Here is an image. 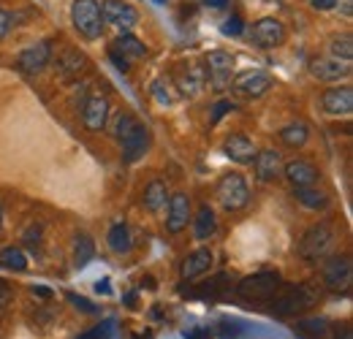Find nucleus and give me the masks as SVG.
Wrapping results in <instances>:
<instances>
[{
    "label": "nucleus",
    "instance_id": "obj_42",
    "mask_svg": "<svg viewBox=\"0 0 353 339\" xmlns=\"http://www.w3.org/2000/svg\"><path fill=\"white\" fill-rule=\"evenodd\" d=\"M8 28H11V14L0 8V39H6V33H8Z\"/></svg>",
    "mask_w": 353,
    "mask_h": 339
},
{
    "label": "nucleus",
    "instance_id": "obj_34",
    "mask_svg": "<svg viewBox=\"0 0 353 339\" xmlns=\"http://www.w3.org/2000/svg\"><path fill=\"white\" fill-rule=\"evenodd\" d=\"M136 125H139V120H136L133 114H128V112H125V114H120V117H117V123H114V138H117V141H120V138H125Z\"/></svg>",
    "mask_w": 353,
    "mask_h": 339
},
{
    "label": "nucleus",
    "instance_id": "obj_50",
    "mask_svg": "<svg viewBox=\"0 0 353 339\" xmlns=\"http://www.w3.org/2000/svg\"><path fill=\"white\" fill-rule=\"evenodd\" d=\"M0 228H3V207H0Z\"/></svg>",
    "mask_w": 353,
    "mask_h": 339
},
{
    "label": "nucleus",
    "instance_id": "obj_11",
    "mask_svg": "<svg viewBox=\"0 0 353 339\" xmlns=\"http://www.w3.org/2000/svg\"><path fill=\"white\" fill-rule=\"evenodd\" d=\"M321 106L326 114L348 117L353 112V87H332L321 95Z\"/></svg>",
    "mask_w": 353,
    "mask_h": 339
},
{
    "label": "nucleus",
    "instance_id": "obj_7",
    "mask_svg": "<svg viewBox=\"0 0 353 339\" xmlns=\"http://www.w3.org/2000/svg\"><path fill=\"white\" fill-rule=\"evenodd\" d=\"M101 17H103V22H109V25L125 30V33L139 25V11L125 0H103L101 3Z\"/></svg>",
    "mask_w": 353,
    "mask_h": 339
},
{
    "label": "nucleus",
    "instance_id": "obj_22",
    "mask_svg": "<svg viewBox=\"0 0 353 339\" xmlns=\"http://www.w3.org/2000/svg\"><path fill=\"white\" fill-rule=\"evenodd\" d=\"M166 196H169V190H166V182H161V179H152V182L144 187V196H141V201H144V207H147L150 212H158V209H163V207H166Z\"/></svg>",
    "mask_w": 353,
    "mask_h": 339
},
{
    "label": "nucleus",
    "instance_id": "obj_41",
    "mask_svg": "<svg viewBox=\"0 0 353 339\" xmlns=\"http://www.w3.org/2000/svg\"><path fill=\"white\" fill-rule=\"evenodd\" d=\"M310 6H312L315 11H332V8L340 6V0H310Z\"/></svg>",
    "mask_w": 353,
    "mask_h": 339
},
{
    "label": "nucleus",
    "instance_id": "obj_19",
    "mask_svg": "<svg viewBox=\"0 0 353 339\" xmlns=\"http://www.w3.org/2000/svg\"><path fill=\"white\" fill-rule=\"evenodd\" d=\"M253 163H256V176H259L261 182H274V179L283 174V158H280V152H274V150H261V152H256Z\"/></svg>",
    "mask_w": 353,
    "mask_h": 339
},
{
    "label": "nucleus",
    "instance_id": "obj_25",
    "mask_svg": "<svg viewBox=\"0 0 353 339\" xmlns=\"http://www.w3.org/2000/svg\"><path fill=\"white\" fill-rule=\"evenodd\" d=\"M280 138H283V144L285 147H305L310 138V127L305 123H288V125L280 130Z\"/></svg>",
    "mask_w": 353,
    "mask_h": 339
},
{
    "label": "nucleus",
    "instance_id": "obj_20",
    "mask_svg": "<svg viewBox=\"0 0 353 339\" xmlns=\"http://www.w3.org/2000/svg\"><path fill=\"white\" fill-rule=\"evenodd\" d=\"M212 260H215V255L210 247H199L196 253H190L185 260H182V269H179V274H182V280H193V277H201L204 271H210V266H212Z\"/></svg>",
    "mask_w": 353,
    "mask_h": 339
},
{
    "label": "nucleus",
    "instance_id": "obj_8",
    "mask_svg": "<svg viewBox=\"0 0 353 339\" xmlns=\"http://www.w3.org/2000/svg\"><path fill=\"white\" fill-rule=\"evenodd\" d=\"M351 260L345 255H337V258H329L323 263V285L329 291H345L351 285Z\"/></svg>",
    "mask_w": 353,
    "mask_h": 339
},
{
    "label": "nucleus",
    "instance_id": "obj_33",
    "mask_svg": "<svg viewBox=\"0 0 353 339\" xmlns=\"http://www.w3.org/2000/svg\"><path fill=\"white\" fill-rule=\"evenodd\" d=\"M225 288V274H218L215 280H210V282H204L201 288H196V291H190V296H204V298H215L221 296V291Z\"/></svg>",
    "mask_w": 353,
    "mask_h": 339
},
{
    "label": "nucleus",
    "instance_id": "obj_37",
    "mask_svg": "<svg viewBox=\"0 0 353 339\" xmlns=\"http://www.w3.org/2000/svg\"><path fill=\"white\" fill-rule=\"evenodd\" d=\"M22 239H25V245H28V247H33V250H36V247L41 245V225H30V228L25 231V236H22Z\"/></svg>",
    "mask_w": 353,
    "mask_h": 339
},
{
    "label": "nucleus",
    "instance_id": "obj_2",
    "mask_svg": "<svg viewBox=\"0 0 353 339\" xmlns=\"http://www.w3.org/2000/svg\"><path fill=\"white\" fill-rule=\"evenodd\" d=\"M332 247H334V231L326 223H318V225L307 228L299 239V255L305 260H321L329 255Z\"/></svg>",
    "mask_w": 353,
    "mask_h": 339
},
{
    "label": "nucleus",
    "instance_id": "obj_35",
    "mask_svg": "<svg viewBox=\"0 0 353 339\" xmlns=\"http://www.w3.org/2000/svg\"><path fill=\"white\" fill-rule=\"evenodd\" d=\"M112 337V320L109 323H103V326H95V329H90L85 334H79L77 339H109Z\"/></svg>",
    "mask_w": 353,
    "mask_h": 339
},
{
    "label": "nucleus",
    "instance_id": "obj_38",
    "mask_svg": "<svg viewBox=\"0 0 353 339\" xmlns=\"http://www.w3.org/2000/svg\"><path fill=\"white\" fill-rule=\"evenodd\" d=\"M242 28H245V25H242V19H239V17H231V19H225L223 33H225V36H239V33H242Z\"/></svg>",
    "mask_w": 353,
    "mask_h": 339
},
{
    "label": "nucleus",
    "instance_id": "obj_1",
    "mask_svg": "<svg viewBox=\"0 0 353 339\" xmlns=\"http://www.w3.org/2000/svg\"><path fill=\"white\" fill-rule=\"evenodd\" d=\"M71 22H74L77 33L88 41L101 39V33H103V17H101V6L95 0H74Z\"/></svg>",
    "mask_w": 353,
    "mask_h": 339
},
{
    "label": "nucleus",
    "instance_id": "obj_17",
    "mask_svg": "<svg viewBox=\"0 0 353 339\" xmlns=\"http://www.w3.org/2000/svg\"><path fill=\"white\" fill-rule=\"evenodd\" d=\"M85 71H88V57H85L79 49H65V52L57 57V74H60L63 82H74V79H79Z\"/></svg>",
    "mask_w": 353,
    "mask_h": 339
},
{
    "label": "nucleus",
    "instance_id": "obj_49",
    "mask_svg": "<svg viewBox=\"0 0 353 339\" xmlns=\"http://www.w3.org/2000/svg\"><path fill=\"white\" fill-rule=\"evenodd\" d=\"M351 8H353V0H343V11L351 14Z\"/></svg>",
    "mask_w": 353,
    "mask_h": 339
},
{
    "label": "nucleus",
    "instance_id": "obj_36",
    "mask_svg": "<svg viewBox=\"0 0 353 339\" xmlns=\"http://www.w3.org/2000/svg\"><path fill=\"white\" fill-rule=\"evenodd\" d=\"M68 301H71V304H74V307H77V309H82V312H88V315H95V312H98V307H95V304H90L88 298L85 296H77V294H68Z\"/></svg>",
    "mask_w": 353,
    "mask_h": 339
},
{
    "label": "nucleus",
    "instance_id": "obj_10",
    "mask_svg": "<svg viewBox=\"0 0 353 339\" xmlns=\"http://www.w3.org/2000/svg\"><path fill=\"white\" fill-rule=\"evenodd\" d=\"M49 60H52V41H39L28 46V49H22L17 63L25 74H41L49 65Z\"/></svg>",
    "mask_w": 353,
    "mask_h": 339
},
{
    "label": "nucleus",
    "instance_id": "obj_30",
    "mask_svg": "<svg viewBox=\"0 0 353 339\" xmlns=\"http://www.w3.org/2000/svg\"><path fill=\"white\" fill-rule=\"evenodd\" d=\"M0 266H6L8 271H25L28 258L19 247H6V250H0Z\"/></svg>",
    "mask_w": 353,
    "mask_h": 339
},
{
    "label": "nucleus",
    "instance_id": "obj_3",
    "mask_svg": "<svg viewBox=\"0 0 353 339\" xmlns=\"http://www.w3.org/2000/svg\"><path fill=\"white\" fill-rule=\"evenodd\" d=\"M280 285H283V280L277 271H259V274L245 277L236 285V294L242 298H250V301H269L280 291Z\"/></svg>",
    "mask_w": 353,
    "mask_h": 339
},
{
    "label": "nucleus",
    "instance_id": "obj_9",
    "mask_svg": "<svg viewBox=\"0 0 353 339\" xmlns=\"http://www.w3.org/2000/svg\"><path fill=\"white\" fill-rule=\"evenodd\" d=\"M253 41L259 43L261 49H277L280 43L285 41V28L280 19L274 17H264L253 25Z\"/></svg>",
    "mask_w": 353,
    "mask_h": 339
},
{
    "label": "nucleus",
    "instance_id": "obj_21",
    "mask_svg": "<svg viewBox=\"0 0 353 339\" xmlns=\"http://www.w3.org/2000/svg\"><path fill=\"white\" fill-rule=\"evenodd\" d=\"M283 174L294 187H310L318 182V169L310 161H291L283 166Z\"/></svg>",
    "mask_w": 353,
    "mask_h": 339
},
{
    "label": "nucleus",
    "instance_id": "obj_39",
    "mask_svg": "<svg viewBox=\"0 0 353 339\" xmlns=\"http://www.w3.org/2000/svg\"><path fill=\"white\" fill-rule=\"evenodd\" d=\"M109 57H112V63H114V68H117V71H123V74H125V71L131 68V65H128V57H123V54H120V52H117L114 46H112Z\"/></svg>",
    "mask_w": 353,
    "mask_h": 339
},
{
    "label": "nucleus",
    "instance_id": "obj_29",
    "mask_svg": "<svg viewBox=\"0 0 353 339\" xmlns=\"http://www.w3.org/2000/svg\"><path fill=\"white\" fill-rule=\"evenodd\" d=\"M114 49L123 54V57H144L147 54V46L139 41L131 33H123L117 41H114Z\"/></svg>",
    "mask_w": 353,
    "mask_h": 339
},
{
    "label": "nucleus",
    "instance_id": "obj_44",
    "mask_svg": "<svg viewBox=\"0 0 353 339\" xmlns=\"http://www.w3.org/2000/svg\"><path fill=\"white\" fill-rule=\"evenodd\" d=\"M33 296L52 298V291H49V288H44V285H33Z\"/></svg>",
    "mask_w": 353,
    "mask_h": 339
},
{
    "label": "nucleus",
    "instance_id": "obj_51",
    "mask_svg": "<svg viewBox=\"0 0 353 339\" xmlns=\"http://www.w3.org/2000/svg\"><path fill=\"white\" fill-rule=\"evenodd\" d=\"M136 339H152V337H150V334H144V337H136Z\"/></svg>",
    "mask_w": 353,
    "mask_h": 339
},
{
    "label": "nucleus",
    "instance_id": "obj_26",
    "mask_svg": "<svg viewBox=\"0 0 353 339\" xmlns=\"http://www.w3.org/2000/svg\"><path fill=\"white\" fill-rule=\"evenodd\" d=\"M296 201L302 207H307V209H326L329 207V196L315 190L312 185L310 187H296Z\"/></svg>",
    "mask_w": 353,
    "mask_h": 339
},
{
    "label": "nucleus",
    "instance_id": "obj_31",
    "mask_svg": "<svg viewBox=\"0 0 353 339\" xmlns=\"http://www.w3.org/2000/svg\"><path fill=\"white\" fill-rule=\"evenodd\" d=\"M299 334L307 339H323L329 334V323L323 318H315V320H302L299 323Z\"/></svg>",
    "mask_w": 353,
    "mask_h": 339
},
{
    "label": "nucleus",
    "instance_id": "obj_28",
    "mask_svg": "<svg viewBox=\"0 0 353 339\" xmlns=\"http://www.w3.org/2000/svg\"><path fill=\"white\" fill-rule=\"evenodd\" d=\"M92 255H95L92 239H90L88 234H79L77 242H74V263H77V269H85L90 260H92Z\"/></svg>",
    "mask_w": 353,
    "mask_h": 339
},
{
    "label": "nucleus",
    "instance_id": "obj_12",
    "mask_svg": "<svg viewBox=\"0 0 353 339\" xmlns=\"http://www.w3.org/2000/svg\"><path fill=\"white\" fill-rule=\"evenodd\" d=\"M269 87H272V76L264 71H245L234 79V90L242 92L245 98H261L269 92Z\"/></svg>",
    "mask_w": 353,
    "mask_h": 339
},
{
    "label": "nucleus",
    "instance_id": "obj_4",
    "mask_svg": "<svg viewBox=\"0 0 353 339\" xmlns=\"http://www.w3.org/2000/svg\"><path fill=\"white\" fill-rule=\"evenodd\" d=\"M315 301H318V291H315L312 285H305V282H302V285L288 288L280 298H274V312H277L280 318H291V315H299V312L310 309Z\"/></svg>",
    "mask_w": 353,
    "mask_h": 339
},
{
    "label": "nucleus",
    "instance_id": "obj_13",
    "mask_svg": "<svg viewBox=\"0 0 353 339\" xmlns=\"http://www.w3.org/2000/svg\"><path fill=\"white\" fill-rule=\"evenodd\" d=\"M310 74L321 82H340L345 76H351V65L337 60V57H323V60H312L310 63Z\"/></svg>",
    "mask_w": 353,
    "mask_h": 339
},
{
    "label": "nucleus",
    "instance_id": "obj_32",
    "mask_svg": "<svg viewBox=\"0 0 353 339\" xmlns=\"http://www.w3.org/2000/svg\"><path fill=\"white\" fill-rule=\"evenodd\" d=\"M332 57L343 60V63H351L353 57V39L345 33V36H334L332 39Z\"/></svg>",
    "mask_w": 353,
    "mask_h": 339
},
{
    "label": "nucleus",
    "instance_id": "obj_6",
    "mask_svg": "<svg viewBox=\"0 0 353 339\" xmlns=\"http://www.w3.org/2000/svg\"><path fill=\"white\" fill-rule=\"evenodd\" d=\"M231 74H234V57L228 52L215 49L204 57V76L210 79V85L215 90H225L231 85Z\"/></svg>",
    "mask_w": 353,
    "mask_h": 339
},
{
    "label": "nucleus",
    "instance_id": "obj_24",
    "mask_svg": "<svg viewBox=\"0 0 353 339\" xmlns=\"http://www.w3.org/2000/svg\"><path fill=\"white\" fill-rule=\"evenodd\" d=\"M106 242H109V247L114 250V253H128L133 247V239H131V231H128V225L125 223H117V225H112V231H109V236H106Z\"/></svg>",
    "mask_w": 353,
    "mask_h": 339
},
{
    "label": "nucleus",
    "instance_id": "obj_40",
    "mask_svg": "<svg viewBox=\"0 0 353 339\" xmlns=\"http://www.w3.org/2000/svg\"><path fill=\"white\" fill-rule=\"evenodd\" d=\"M231 109H234V103H228V101H221V103H215V112H212V125H218L223 114H228Z\"/></svg>",
    "mask_w": 353,
    "mask_h": 339
},
{
    "label": "nucleus",
    "instance_id": "obj_18",
    "mask_svg": "<svg viewBox=\"0 0 353 339\" xmlns=\"http://www.w3.org/2000/svg\"><path fill=\"white\" fill-rule=\"evenodd\" d=\"M190 223V198L185 193H174L169 198V217H166V228L169 234H179L185 231Z\"/></svg>",
    "mask_w": 353,
    "mask_h": 339
},
{
    "label": "nucleus",
    "instance_id": "obj_5",
    "mask_svg": "<svg viewBox=\"0 0 353 339\" xmlns=\"http://www.w3.org/2000/svg\"><path fill=\"white\" fill-rule=\"evenodd\" d=\"M218 201H221L228 212L245 209L248 201H250V187H248V182H245L239 174H225L221 182H218Z\"/></svg>",
    "mask_w": 353,
    "mask_h": 339
},
{
    "label": "nucleus",
    "instance_id": "obj_23",
    "mask_svg": "<svg viewBox=\"0 0 353 339\" xmlns=\"http://www.w3.org/2000/svg\"><path fill=\"white\" fill-rule=\"evenodd\" d=\"M193 220H196V239L207 242V239L215 236V231H218V217L212 212V207H201Z\"/></svg>",
    "mask_w": 353,
    "mask_h": 339
},
{
    "label": "nucleus",
    "instance_id": "obj_45",
    "mask_svg": "<svg viewBox=\"0 0 353 339\" xmlns=\"http://www.w3.org/2000/svg\"><path fill=\"white\" fill-rule=\"evenodd\" d=\"M95 291H98V294H103V296H109V294H112V288H109V280H101V282L95 285Z\"/></svg>",
    "mask_w": 353,
    "mask_h": 339
},
{
    "label": "nucleus",
    "instance_id": "obj_48",
    "mask_svg": "<svg viewBox=\"0 0 353 339\" xmlns=\"http://www.w3.org/2000/svg\"><path fill=\"white\" fill-rule=\"evenodd\" d=\"M204 3H207L210 8H223V6H225V0H204Z\"/></svg>",
    "mask_w": 353,
    "mask_h": 339
},
{
    "label": "nucleus",
    "instance_id": "obj_15",
    "mask_svg": "<svg viewBox=\"0 0 353 339\" xmlns=\"http://www.w3.org/2000/svg\"><path fill=\"white\" fill-rule=\"evenodd\" d=\"M109 101L103 98V95H92V98H88L85 101V106H82V123H85V127L88 130H103V125H106V120H109Z\"/></svg>",
    "mask_w": 353,
    "mask_h": 339
},
{
    "label": "nucleus",
    "instance_id": "obj_47",
    "mask_svg": "<svg viewBox=\"0 0 353 339\" xmlns=\"http://www.w3.org/2000/svg\"><path fill=\"white\" fill-rule=\"evenodd\" d=\"M188 339H212L210 337V331H204V329H199V331H190Z\"/></svg>",
    "mask_w": 353,
    "mask_h": 339
},
{
    "label": "nucleus",
    "instance_id": "obj_46",
    "mask_svg": "<svg viewBox=\"0 0 353 339\" xmlns=\"http://www.w3.org/2000/svg\"><path fill=\"white\" fill-rule=\"evenodd\" d=\"M141 288H150V291H155V288H158V285H155V277H150V274H147V277H141Z\"/></svg>",
    "mask_w": 353,
    "mask_h": 339
},
{
    "label": "nucleus",
    "instance_id": "obj_16",
    "mask_svg": "<svg viewBox=\"0 0 353 339\" xmlns=\"http://www.w3.org/2000/svg\"><path fill=\"white\" fill-rule=\"evenodd\" d=\"M120 144H123V161H125V163H136L139 158H144V155H147L150 133H147V127L139 123V125L133 127L125 138H120Z\"/></svg>",
    "mask_w": 353,
    "mask_h": 339
},
{
    "label": "nucleus",
    "instance_id": "obj_43",
    "mask_svg": "<svg viewBox=\"0 0 353 339\" xmlns=\"http://www.w3.org/2000/svg\"><path fill=\"white\" fill-rule=\"evenodd\" d=\"M8 301H11V291H8V285L0 280V312L6 309V304H8Z\"/></svg>",
    "mask_w": 353,
    "mask_h": 339
},
{
    "label": "nucleus",
    "instance_id": "obj_27",
    "mask_svg": "<svg viewBox=\"0 0 353 339\" xmlns=\"http://www.w3.org/2000/svg\"><path fill=\"white\" fill-rule=\"evenodd\" d=\"M204 68H185L182 76H179V90L185 95H196L201 87H204Z\"/></svg>",
    "mask_w": 353,
    "mask_h": 339
},
{
    "label": "nucleus",
    "instance_id": "obj_14",
    "mask_svg": "<svg viewBox=\"0 0 353 339\" xmlns=\"http://www.w3.org/2000/svg\"><path fill=\"white\" fill-rule=\"evenodd\" d=\"M223 152H225V158H231L234 163H239V166H248V163H253V158H256V144L248 138V136H242V133H234V136H228L225 141H223Z\"/></svg>",
    "mask_w": 353,
    "mask_h": 339
}]
</instances>
